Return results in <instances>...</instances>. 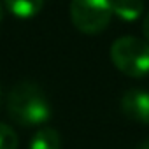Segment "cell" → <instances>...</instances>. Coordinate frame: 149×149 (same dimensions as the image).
Returning <instances> with one entry per match:
<instances>
[{"label": "cell", "instance_id": "8fae6325", "mask_svg": "<svg viewBox=\"0 0 149 149\" xmlns=\"http://www.w3.org/2000/svg\"><path fill=\"white\" fill-rule=\"evenodd\" d=\"M2 19H4V6L0 4V23H2Z\"/></svg>", "mask_w": 149, "mask_h": 149}, {"label": "cell", "instance_id": "9c48e42d", "mask_svg": "<svg viewBox=\"0 0 149 149\" xmlns=\"http://www.w3.org/2000/svg\"><path fill=\"white\" fill-rule=\"evenodd\" d=\"M142 33H144L146 40L149 42V11H147V14H146L144 19H142Z\"/></svg>", "mask_w": 149, "mask_h": 149}, {"label": "cell", "instance_id": "5b68a950", "mask_svg": "<svg viewBox=\"0 0 149 149\" xmlns=\"http://www.w3.org/2000/svg\"><path fill=\"white\" fill-rule=\"evenodd\" d=\"M4 6L14 18L30 19L42 11L44 0H4Z\"/></svg>", "mask_w": 149, "mask_h": 149}, {"label": "cell", "instance_id": "52a82bcc", "mask_svg": "<svg viewBox=\"0 0 149 149\" xmlns=\"http://www.w3.org/2000/svg\"><path fill=\"white\" fill-rule=\"evenodd\" d=\"M28 149H61V137L54 128H40L32 137Z\"/></svg>", "mask_w": 149, "mask_h": 149}, {"label": "cell", "instance_id": "3957f363", "mask_svg": "<svg viewBox=\"0 0 149 149\" xmlns=\"http://www.w3.org/2000/svg\"><path fill=\"white\" fill-rule=\"evenodd\" d=\"M114 16V0H72L70 19L79 32L97 35L104 32Z\"/></svg>", "mask_w": 149, "mask_h": 149}, {"label": "cell", "instance_id": "7a4b0ae2", "mask_svg": "<svg viewBox=\"0 0 149 149\" xmlns=\"http://www.w3.org/2000/svg\"><path fill=\"white\" fill-rule=\"evenodd\" d=\"M111 60L114 67L133 79L149 74V42L139 37H119L111 46Z\"/></svg>", "mask_w": 149, "mask_h": 149}, {"label": "cell", "instance_id": "277c9868", "mask_svg": "<svg viewBox=\"0 0 149 149\" xmlns=\"http://www.w3.org/2000/svg\"><path fill=\"white\" fill-rule=\"evenodd\" d=\"M123 114L140 125H149V91L140 88L126 90L121 97Z\"/></svg>", "mask_w": 149, "mask_h": 149}, {"label": "cell", "instance_id": "6da1fadb", "mask_svg": "<svg viewBox=\"0 0 149 149\" xmlns=\"http://www.w3.org/2000/svg\"><path fill=\"white\" fill-rule=\"evenodd\" d=\"M7 111L9 116L23 126L44 125L53 114L44 91L32 81H21L13 86L7 98Z\"/></svg>", "mask_w": 149, "mask_h": 149}, {"label": "cell", "instance_id": "ba28073f", "mask_svg": "<svg viewBox=\"0 0 149 149\" xmlns=\"http://www.w3.org/2000/svg\"><path fill=\"white\" fill-rule=\"evenodd\" d=\"M19 139L18 133L7 125L0 121V149H18Z\"/></svg>", "mask_w": 149, "mask_h": 149}, {"label": "cell", "instance_id": "8992f818", "mask_svg": "<svg viewBox=\"0 0 149 149\" xmlns=\"http://www.w3.org/2000/svg\"><path fill=\"white\" fill-rule=\"evenodd\" d=\"M144 13L142 0H114V16L125 23L137 21Z\"/></svg>", "mask_w": 149, "mask_h": 149}, {"label": "cell", "instance_id": "30bf717a", "mask_svg": "<svg viewBox=\"0 0 149 149\" xmlns=\"http://www.w3.org/2000/svg\"><path fill=\"white\" fill-rule=\"evenodd\" d=\"M137 149H149V139H147V140H144V142H142Z\"/></svg>", "mask_w": 149, "mask_h": 149}]
</instances>
